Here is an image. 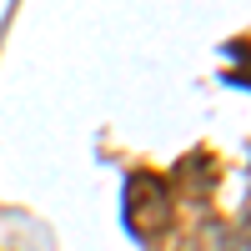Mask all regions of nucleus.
<instances>
[{
	"label": "nucleus",
	"mask_w": 251,
	"mask_h": 251,
	"mask_svg": "<svg viewBox=\"0 0 251 251\" xmlns=\"http://www.w3.org/2000/svg\"><path fill=\"white\" fill-rule=\"evenodd\" d=\"M121 216H126V231L131 236H141V241L161 236L166 226H171V186L161 176H151V171H131Z\"/></svg>",
	"instance_id": "1"
},
{
	"label": "nucleus",
	"mask_w": 251,
	"mask_h": 251,
	"mask_svg": "<svg viewBox=\"0 0 251 251\" xmlns=\"http://www.w3.org/2000/svg\"><path fill=\"white\" fill-rule=\"evenodd\" d=\"M176 181L186 186V191H191L196 201H206V191H211V181H216V166H211V156H186L181 166H176Z\"/></svg>",
	"instance_id": "2"
}]
</instances>
